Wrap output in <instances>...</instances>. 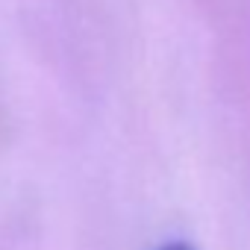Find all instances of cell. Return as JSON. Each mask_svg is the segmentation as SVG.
<instances>
[{"label":"cell","mask_w":250,"mask_h":250,"mask_svg":"<svg viewBox=\"0 0 250 250\" xmlns=\"http://www.w3.org/2000/svg\"><path fill=\"white\" fill-rule=\"evenodd\" d=\"M156 250H194L188 241H165V244H159Z\"/></svg>","instance_id":"6da1fadb"}]
</instances>
